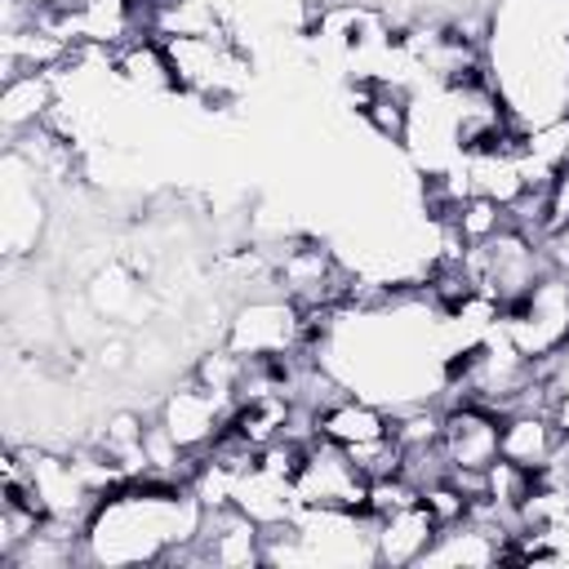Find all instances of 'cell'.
Here are the masks:
<instances>
[{
    "label": "cell",
    "instance_id": "cell-5",
    "mask_svg": "<svg viewBox=\"0 0 569 569\" xmlns=\"http://www.w3.org/2000/svg\"><path fill=\"white\" fill-rule=\"evenodd\" d=\"M502 329L533 365L547 360L569 338V276L547 267L529 293L502 307Z\"/></svg>",
    "mask_w": 569,
    "mask_h": 569
},
{
    "label": "cell",
    "instance_id": "cell-10",
    "mask_svg": "<svg viewBox=\"0 0 569 569\" xmlns=\"http://www.w3.org/2000/svg\"><path fill=\"white\" fill-rule=\"evenodd\" d=\"M116 76L124 89H133L138 98H182L178 93V76L169 62V49L160 36L142 31L133 40H124L116 49Z\"/></svg>",
    "mask_w": 569,
    "mask_h": 569
},
{
    "label": "cell",
    "instance_id": "cell-2",
    "mask_svg": "<svg viewBox=\"0 0 569 569\" xmlns=\"http://www.w3.org/2000/svg\"><path fill=\"white\" fill-rule=\"evenodd\" d=\"M204 507L191 485L133 476L102 493L80 529L84 565H173L196 542Z\"/></svg>",
    "mask_w": 569,
    "mask_h": 569
},
{
    "label": "cell",
    "instance_id": "cell-14",
    "mask_svg": "<svg viewBox=\"0 0 569 569\" xmlns=\"http://www.w3.org/2000/svg\"><path fill=\"white\" fill-rule=\"evenodd\" d=\"M560 445V427L551 422V413L542 409H516V413H502V458L542 476L551 453Z\"/></svg>",
    "mask_w": 569,
    "mask_h": 569
},
{
    "label": "cell",
    "instance_id": "cell-7",
    "mask_svg": "<svg viewBox=\"0 0 569 569\" xmlns=\"http://www.w3.org/2000/svg\"><path fill=\"white\" fill-rule=\"evenodd\" d=\"M187 453H204L222 431H227V418H231V400L209 391L204 382H196L191 373L160 396L156 413H151Z\"/></svg>",
    "mask_w": 569,
    "mask_h": 569
},
{
    "label": "cell",
    "instance_id": "cell-15",
    "mask_svg": "<svg viewBox=\"0 0 569 569\" xmlns=\"http://www.w3.org/2000/svg\"><path fill=\"white\" fill-rule=\"evenodd\" d=\"M538 382L547 391V413L560 431H569V338L547 356L538 360Z\"/></svg>",
    "mask_w": 569,
    "mask_h": 569
},
{
    "label": "cell",
    "instance_id": "cell-6",
    "mask_svg": "<svg viewBox=\"0 0 569 569\" xmlns=\"http://www.w3.org/2000/svg\"><path fill=\"white\" fill-rule=\"evenodd\" d=\"M293 498L298 507H333V511H365L369 476L351 462L347 449L329 440H307L298 471H293Z\"/></svg>",
    "mask_w": 569,
    "mask_h": 569
},
{
    "label": "cell",
    "instance_id": "cell-4",
    "mask_svg": "<svg viewBox=\"0 0 569 569\" xmlns=\"http://www.w3.org/2000/svg\"><path fill=\"white\" fill-rule=\"evenodd\" d=\"M467 271H471L476 289L485 298H493L498 307H511L547 271L542 240L529 236V231H520L516 222H507L502 231H493L489 240H480V244L467 249Z\"/></svg>",
    "mask_w": 569,
    "mask_h": 569
},
{
    "label": "cell",
    "instance_id": "cell-12",
    "mask_svg": "<svg viewBox=\"0 0 569 569\" xmlns=\"http://www.w3.org/2000/svg\"><path fill=\"white\" fill-rule=\"evenodd\" d=\"M231 507H240L253 525L276 529V525H284V520H293V511H298L293 480L280 476V471H271V467H262V462H253V467H244V471L236 476Z\"/></svg>",
    "mask_w": 569,
    "mask_h": 569
},
{
    "label": "cell",
    "instance_id": "cell-1",
    "mask_svg": "<svg viewBox=\"0 0 569 569\" xmlns=\"http://www.w3.org/2000/svg\"><path fill=\"white\" fill-rule=\"evenodd\" d=\"M485 80L525 133L569 120V0H493Z\"/></svg>",
    "mask_w": 569,
    "mask_h": 569
},
{
    "label": "cell",
    "instance_id": "cell-11",
    "mask_svg": "<svg viewBox=\"0 0 569 569\" xmlns=\"http://www.w3.org/2000/svg\"><path fill=\"white\" fill-rule=\"evenodd\" d=\"M440 520L427 511V502H409L391 516H378L373 520V551H378V565H422L431 538H436Z\"/></svg>",
    "mask_w": 569,
    "mask_h": 569
},
{
    "label": "cell",
    "instance_id": "cell-3",
    "mask_svg": "<svg viewBox=\"0 0 569 569\" xmlns=\"http://www.w3.org/2000/svg\"><path fill=\"white\" fill-rule=\"evenodd\" d=\"M222 342L244 360H289L307 342V316L289 293L267 284L231 307L222 325Z\"/></svg>",
    "mask_w": 569,
    "mask_h": 569
},
{
    "label": "cell",
    "instance_id": "cell-13",
    "mask_svg": "<svg viewBox=\"0 0 569 569\" xmlns=\"http://www.w3.org/2000/svg\"><path fill=\"white\" fill-rule=\"evenodd\" d=\"M58 102V80L53 71H18V76H4V89H0V129L4 138H18L36 124L49 120Z\"/></svg>",
    "mask_w": 569,
    "mask_h": 569
},
{
    "label": "cell",
    "instance_id": "cell-8",
    "mask_svg": "<svg viewBox=\"0 0 569 569\" xmlns=\"http://www.w3.org/2000/svg\"><path fill=\"white\" fill-rule=\"evenodd\" d=\"M440 449L449 471H489L502 458V413L476 400H449L440 413Z\"/></svg>",
    "mask_w": 569,
    "mask_h": 569
},
{
    "label": "cell",
    "instance_id": "cell-16",
    "mask_svg": "<svg viewBox=\"0 0 569 569\" xmlns=\"http://www.w3.org/2000/svg\"><path fill=\"white\" fill-rule=\"evenodd\" d=\"M542 258H547L551 271H565L569 276V218H560V222H551L542 231Z\"/></svg>",
    "mask_w": 569,
    "mask_h": 569
},
{
    "label": "cell",
    "instance_id": "cell-9",
    "mask_svg": "<svg viewBox=\"0 0 569 569\" xmlns=\"http://www.w3.org/2000/svg\"><path fill=\"white\" fill-rule=\"evenodd\" d=\"M316 436L338 445V449H360L369 440H382L391 436V409L369 400V396H356V391H342L333 396L320 413H316Z\"/></svg>",
    "mask_w": 569,
    "mask_h": 569
}]
</instances>
